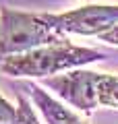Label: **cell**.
<instances>
[{"instance_id": "obj_1", "label": "cell", "mask_w": 118, "mask_h": 124, "mask_svg": "<svg viewBox=\"0 0 118 124\" xmlns=\"http://www.w3.org/2000/svg\"><path fill=\"white\" fill-rule=\"evenodd\" d=\"M100 60H106L104 52L75 46L66 37H62L54 44L6 58L0 64V72L6 77H15V79H48V77H56L60 72L83 68L85 64Z\"/></svg>"}, {"instance_id": "obj_2", "label": "cell", "mask_w": 118, "mask_h": 124, "mask_svg": "<svg viewBox=\"0 0 118 124\" xmlns=\"http://www.w3.org/2000/svg\"><path fill=\"white\" fill-rule=\"evenodd\" d=\"M44 87L81 112H91L95 108H118V75L75 68L44 79Z\"/></svg>"}, {"instance_id": "obj_3", "label": "cell", "mask_w": 118, "mask_h": 124, "mask_svg": "<svg viewBox=\"0 0 118 124\" xmlns=\"http://www.w3.org/2000/svg\"><path fill=\"white\" fill-rule=\"evenodd\" d=\"M62 37L64 33L50 27L42 15L0 6V64L6 58L54 44Z\"/></svg>"}, {"instance_id": "obj_4", "label": "cell", "mask_w": 118, "mask_h": 124, "mask_svg": "<svg viewBox=\"0 0 118 124\" xmlns=\"http://www.w3.org/2000/svg\"><path fill=\"white\" fill-rule=\"evenodd\" d=\"M42 19L60 33L97 37L118 25V4H85L66 13H42Z\"/></svg>"}, {"instance_id": "obj_5", "label": "cell", "mask_w": 118, "mask_h": 124, "mask_svg": "<svg viewBox=\"0 0 118 124\" xmlns=\"http://www.w3.org/2000/svg\"><path fill=\"white\" fill-rule=\"evenodd\" d=\"M25 87L29 91L31 99H33L35 108L44 116L46 124H87L79 114H75L70 108H66L64 101H58L56 97H52L42 85L27 83Z\"/></svg>"}, {"instance_id": "obj_6", "label": "cell", "mask_w": 118, "mask_h": 124, "mask_svg": "<svg viewBox=\"0 0 118 124\" xmlns=\"http://www.w3.org/2000/svg\"><path fill=\"white\" fill-rule=\"evenodd\" d=\"M17 124H42L35 116L31 103L25 97H19V103H17Z\"/></svg>"}, {"instance_id": "obj_7", "label": "cell", "mask_w": 118, "mask_h": 124, "mask_svg": "<svg viewBox=\"0 0 118 124\" xmlns=\"http://www.w3.org/2000/svg\"><path fill=\"white\" fill-rule=\"evenodd\" d=\"M0 124H17V108L0 95Z\"/></svg>"}, {"instance_id": "obj_8", "label": "cell", "mask_w": 118, "mask_h": 124, "mask_svg": "<svg viewBox=\"0 0 118 124\" xmlns=\"http://www.w3.org/2000/svg\"><path fill=\"white\" fill-rule=\"evenodd\" d=\"M101 41H106V44H110V46H114V48H118V25H114L112 29H108V31H104L101 35H97Z\"/></svg>"}]
</instances>
